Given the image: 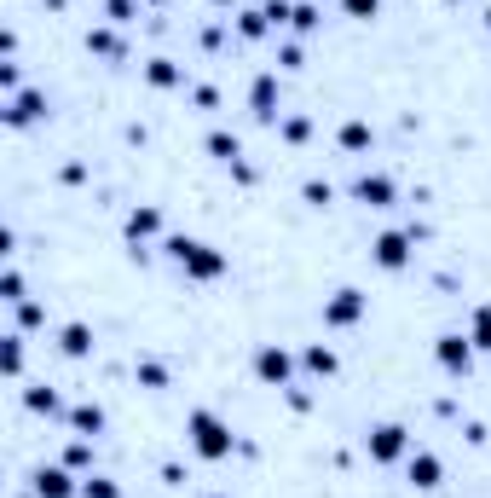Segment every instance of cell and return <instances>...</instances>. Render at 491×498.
<instances>
[{"label":"cell","instance_id":"30bf717a","mask_svg":"<svg viewBox=\"0 0 491 498\" xmlns=\"http://www.w3.org/2000/svg\"><path fill=\"white\" fill-rule=\"evenodd\" d=\"M439 476H445V469H439V458H434V452H411V481H416L422 493H434V487H439Z\"/></svg>","mask_w":491,"mask_h":498},{"label":"cell","instance_id":"83f0119b","mask_svg":"<svg viewBox=\"0 0 491 498\" xmlns=\"http://www.w3.org/2000/svg\"><path fill=\"white\" fill-rule=\"evenodd\" d=\"M87 46H93V53H116V35L98 30V35H87Z\"/></svg>","mask_w":491,"mask_h":498},{"label":"cell","instance_id":"2e32d148","mask_svg":"<svg viewBox=\"0 0 491 498\" xmlns=\"http://www.w3.org/2000/svg\"><path fill=\"white\" fill-rule=\"evenodd\" d=\"M272 105H278V81H272V76H261V81H254V111L272 116Z\"/></svg>","mask_w":491,"mask_h":498},{"label":"cell","instance_id":"ba28073f","mask_svg":"<svg viewBox=\"0 0 491 498\" xmlns=\"http://www.w3.org/2000/svg\"><path fill=\"white\" fill-rule=\"evenodd\" d=\"M353 191H359V203H370V209H387V203H393V180L387 174H364Z\"/></svg>","mask_w":491,"mask_h":498},{"label":"cell","instance_id":"9a60e30c","mask_svg":"<svg viewBox=\"0 0 491 498\" xmlns=\"http://www.w3.org/2000/svg\"><path fill=\"white\" fill-rule=\"evenodd\" d=\"M70 423H76L81 435H98V429H104V411H98V406H76V411H70Z\"/></svg>","mask_w":491,"mask_h":498},{"label":"cell","instance_id":"484cf974","mask_svg":"<svg viewBox=\"0 0 491 498\" xmlns=\"http://www.w3.org/2000/svg\"><path fill=\"white\" fill-rule=\"evenodd\" d=\"M289 23H295V30H312V23H318V6H295Z\"/></svg>","mask_w":491,"mask_h":498},{"label":"cell","instance_id":"8992f818","mask_svg":"<svg viewBox=\"0 0 491 498\" xmlns=\"http://www.w3.org/2000/svg\"><path fill=\"white\" fill-rule=\"evenodd\" d=\"M376 261H382L387 273H399V266L411 261V238H404V232H382V238H376Z\"/></svg>","mask_w":491,"mask_h":498},{"label":"cell","instance_id":"7402d4cb","mask_svg":"<svg viewBox=\"0 0 491 498\" xmlns=\"http://www.w3.org/2000/svg\"><path fill=\"white\" fill-rule=\"evenodd\" d=\"M23 400H29V411H58V394H53V388H29Z\"/></svg>","mask_w":491,"mask_h":498},{"label":"cell","instance_id":"cb8c5ba5","mask_svg":"<svg viewBox=\"0 0 491 498\" xmlns=\"http://www.w3.org/2000/svg\"><path fill=\"white\" fill-rule=\"evenodd\" d=\"M341 6H347V18H376L382 0H341Z\"/></svg>","mask_w":491,"mask_h":498},{"label":"cell","instance_id":"8fae6325","mask_svg":"<svg viewBox=\"0 0 491 498\" xmlns=\"http://www.w3.org/2000/svg\"><path fill=\"white\" fill-rule=\"evenodd\" d=\"M35 493H41V498H70V493H76V481H70L64 469H41V476H35Z\"/></svg>","mask_w":491,"mask_h":498},{"label":"cell","instance_id":"5b68a950","mask_svg":"<svg viewBox=\"0 0 491 498\" xmlns=\"http://www.w3.org/2000/svg\"><path fill=\"white\" fill-rule=\"evenodd\" d=\"M434 354H439V366H445V371H469L474 342H469V336H439V342H434Z\"/></svg>","mask_w":491,"mask_h":498},{"label":"cell","instance_id":"7a4b0ae2","mask_svg":"<svg viewBox=\"0 0 491 498\" xmlns=\"http://www.w3.org/2000/svg\"><path fill=\"white\" fill-rule=\"evenodd\" d=\"M168 255H174V261L186 266L191 278H220V273H226V255L208 249V244H196V238H174V244H168Z\"/></svg>","mask_w":491,"mask_h":498},{"label":"cell","instance_id":"ffe728a7","mask_svg":"<svg viewBox=\"0 0 491 498\" xmlns=\"http://www.w3.org/2000/svg\"><path fill=\"white\" fill-rule=\"evenodd\" d=\"M208 151H214L220 163H237V139H231V133H208Z\"/></svg>","mask_w":491,"mask_h":498},{"label":"cell","instance_id":"277c9868","mask_svg":"<svg viewBox=\"0 0 491 498\" xmlns=\"http://www.w3.org/2000/svg\"><path fill=\"white\" fill-rule=\"evenodd\" d=\"M364 313V290H336V301L324 308V325H359Z\"/></svg>","mask_w":491,"mask_h":498},{"label":"cell","instance_id":"6da1fadb","mask_svg":"<svg viewBox=\"0 0 491 498\" xmlns=\"http://www.w3.org/2000/svg\"><path fill=\"white\" fill-rule=\"evenodd\" d=\"M191 446L208 458V464H220V458H231V429L214 418V411H191Z\"/></svg>","mask_w":491,"mask_h":498},{"label":"cell","instance_id":"f1b7e54d","mask_svg":"<svg viewBox=\"0 0 491 498\" xmlns=\"http://www.w3.org/2000/svg\"><path fill=\"white\" fill-rule=\"evenodd\" d=\"M284 139H306V116H289V122H284Z\"/></svg>","mask_w":491,"mask_h":498},{"label":"cell","instance_id":"4316f807","mask_svg":"<svg viewBox=\"0 0 491 498\" xmlns=\"http://www.w3.org/2000/svg\"><path fill=\"white\" fill-rule=\"evenodd\" d=\"M139 383H145V388H162L168 376H162V366H139Z\"/></svg>","mask_w":491,"mask_h":498},{"label":"cell","instance_id":"4fadbf2b","mask_svg":"<svg viewBox=\"0 0 491 498\" xmlns=\"http://www.w3.org/2000/svg\"><path fill=\"white\" fill-rule=\"evenodd\" d=\"M156 226H162V215H156V209H133L128 215V238H151Z\"/></svg>","mask_w":491,"mask_h":498},{"label":"cell","instance_id":"ac0fdd59","mask_svg":"<svg viewBox=\"0 0 491 498\" xmlns=\"http://www.w3.org/2000/svg\"><path fill=\"white\" fill-rule=\"evenodd\" d=\"M145 76H151V88H174V81H179V70L168 64V58H151V70H145Z\"/></svg>","mask_w":491,"mask_h":498},{"label":"cell","instance_id":"44dd1931","mask_svg":"<svg viewBox=\"0 0 491 498\" xmlns=\"http://www.w3.org/2000/svg\"><path fill=\"white\" fill-rule=\"evenodd\" d=\"M81 493H87V498H121V487H116V481H104V476H87V481H81Z\"/></svg>","mask_w":491,"mask_h":498},{"label":"cell","instance_id":"3957f363","mask_svg":"<svg viewBox=\"0 0 491 498\" xmlns=\"http://www.w3.org/2000/svg\"><path fill=\"white\" fill-rule=\"evenodd\" d=\"M404 446H411V435H404L399 423H382V429H370V458H376V464H393V458H404Z\"/></svg>","mask_w":491,"mask_h":498},{"label":"cell","instance_id":"7c38bea8","mask_svg":"<svg viewBox=\"0 0 491 498\" xmlns=\"http://www.w3.org/2000/svg\"><path fill=\"white\" fill-rule=\"evenodd\" d=\"M58 348H64L70 359L93 354V331H87V325H64V336H58Z\"/></svg>","mask_w":491,"mask_h":498},{"label":"cell","instance_id":"52a82bcc","mask_svg":"<svg viewBox=\"0 0 491 498\" xmlns=\"http://www.w3.org/2000/svg\"><path fill=\"white\" fill-rule=\"evenodd\" d=\"M254 371L266 376V383H289V371H295V359L284 354V348H261L254 354Z\"/></svg>","mask_w":491,"mask_h":498},{"label":"cell","instance_id":"9c48e42d","mask_svg":"<svg viewBox=\"0 0 491 498\" xmlns=\"http://www.w3.org/2000/svg\"><path fill=\"white\" fill-rule=\"evenodd\" d=\"M35 116H46V99H41V93H18V99H12V111H6V122H12V128H29Z\"/></svg>","mask_w":491,"mask_h":498},{"label":"cell","instance_id":"603a6c76","mask_svg":"<svg viewBox=\"0 0 491 498\" xmlns=\"http://www.w3.org/2000/svg\"><path fill=\"white\" fill-rule=\"evenodd\" d=\"M0 366H6V376L23 371V342H18V336H6V359H0Z\"/></svg>","mask_w":491,"mask_h":498},{"label":"cell","instance_id":"d6986e66","mask_svg":"<svg viewBox=\"0 0 491 498\" xmlns=\"http://www.w3.org/2000/svg\"><path fill=\"white\" fill-rule=\"evenodd\" d=\"M306 371H318V376H329V371H336V354H329V348H324V342H318V348H306Z\"/></svg>","mask_w":491,"mask_h":498},{"label":"cell","instance_id":"5bb4252c","mask_svg":"<svg viewBox=\"0 0 491 498\" xmlns=\"http://www.w3.org/2000/svg\"><path fill=\"white\" fill-rule=\"evenodd\" d=\"M469 342H474V348H486V354H491V308H474V325H469Z\"/></svg>","mask_w":491,"mask_h":498},{"label":"cell","instance_id":"d4e9b609","mask_svg":"<svg viewBox=\"0 0 491 498\" xmlns=\"http://www.w3.org/2000/svg\"><path fill=\"white\" fill-rule=\"evenodd\" d=\"M0 296H6V301H23V278L6 273V278H0Z\"/></svg>","mask_w":491,"mask_h":498},{"label":"cell","instance_id":"e0dca14e","mask_svg":"<svg viewBox=\"0 0 491 498\" xmlns=\"http://www.w3.org/2000/svg\"><path fill=\"white\" fill-rule=\"evenodd\" d=\"M341 145H347V151H370V128L364 122H341Z\"/></svg>","mask_w":491,"mask_h":498}]
</instances>
